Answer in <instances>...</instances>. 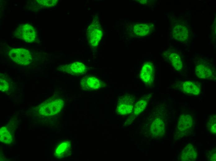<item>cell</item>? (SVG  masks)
Returning <instances> with one entry per match:
<instances>
[{"mask_svg": "<svg viewBox=\"0 0 216 161\" xmlns=\"http://www.w3.org/2000/svg\"><path fill=\"white\" fill-rule=\"evenodd\" d=\"M64 104L61 98L52 97L41 103L37 108L40 115L50 116L58 114L62 109Z\"/></svg>", "mask_w": 216, "mask_h": 161, "instance_id": "1", "label": "cell"}, {"mask_svg": "<svg viewBox=\"0 0 216 161\" xmlns=\"http://www.w3.org/2000/svg\"><path fill=\"white\" fill-rule=\"evenodd\" d=\"M194 126V119L190 115L187 113L181 114L178 119L177 135L179 137H183L191 134Z\"/></svg>", "mask_w": 216, "mask_h": 161, "instance_id": "2", "label": "cell"}, {"mask_svg": "<svg viewBox=\"0 0 216 161\" xmlns=\"http://www.w3.org/2000/svg\"><path fill=\"white\" fill-rule=\"evenodd\" d=\"M9 55L11 60L20 65H28L32 61V57L30 52L25 49H11L9 51Z\"/></svg>", "mask_w": 216, "mask_h": 161, "instance_id": "3", "label": "cell"}, {"mask_svg": "<svg viewBox=\"0 0 216 161\" xmlns=\"http://www.w3.org/2000/svg\"><path fill=\"white\" fill-rule=\"evenodd\" d=\"M135 98L129 94H124L118 99L116 107V113L119 115H126L130 114L133 110Z\"/></svg>", "mask_w": 216, "mask_h": 161, "instance_id": "4", "label": "cell"}, {"mask_svg": "<svg viewBox=\"0 0 216 161\" xmlns=\"http://www.w3.org/2000/svg\"><path fill=\"white\" fill-rule=\"evenodd\" d=\"M14 36L16 37L27 42H33L36 38L35 30L29 24H21L16 29Z\"/></svg>", "mask_w": 216, "mask_h": 161, "instance_id": "5", "label": "cell"}, {"mask_svg": "<svg viewBox=\"0 0 216 161\" xmlns=\"http://www.w3.org/2000/svg\"><path fill=\"white\" fill-rule=\"evenodd\" d=\"M86 33L89 45L92 47L97 46L103 35L100 25L96 23H93L88 26Z\"/></svg>", "mask_w": 216, "mask_h": 161, "instance_id": "6", "label": "cell"}, {"mask_svg": "<svg viewBox=\"0 0 216 161\" xmlns=\"http://www.w3.org/2000/svg\"><path fill=\"white\" fill-rule=\"evenodd\" d=\"M196 75L199 78L214 80L215 74L212 67L209 63L201 62L197 64L195 68Z\"/></svg>", "mask_w": 216, "mask_h": 161, "instance_id": "7", "label": "cell"}, {"mask_svg": "<svg viewBox=\"0 0 216 161\" xmlns=\"http://www.w3.org/2000/svg\"><path fill=\"white\" fill-rule=\"evenodd\" d=\"M105 83L97 77L93 76H86L80 80V88L84 90L98 89L103 87Z\"/></svg>", "mask_w": 216, "mask_h": 161, "instance_id": "8", "label": "cell"}, {"mask_svg": "<svg viewBox=\"0 0 216 161\" xmlns=\"http://www.w3.org/2000/svg\"><path fill=\"white\" fill-rule=\"evenodd\" d=\"M177 88L184 94L191 95H197L201 92L200 86L195 82L186 80L178 83L176 85Z\"/></svg>", "mask_w": 216, "mask_h": 161, "instance_id": "9", "label": "cell"}, {"mask_svg": "<svg viewBox=\"0 0 216 161\" xmlns=\"http://www.w3.org/2000/svg\"><path fill=\"white\" fill-rule=\"evenodd\" d=\"M58 69L60 71L76 75H82L86 71L85 65L79 62L61 65L59 67Z\"/></svg>", "mask_w": 216, "mask_h": 161, "instance_id": "10", "label": "cell"}, {"mask_svg": "<svg viewBox=\"0 0 216 161\" xmlns=\"http://www.w3.org/2000/svg\"><path fill=\"white\" fill-rule=\"evenodd\" d=\"M139 76L146 84L150 85L152 84L155 77L154 68L153 64L149 62L144 63L140 72Z\"/></svg>", "mask_w": 216, "mask_h": 161, "instance_id": "11", "label": "cell"}, {"mask_svg": "<svg viewBox=\"0 0 216 161\" xmlns=\"http://www.w3.org/2000/svg\"><path fill=\"white\" fill-rule=\"evenodd\" d=\"M196 148L191 144L186 145L180 154L179 159L182 161H195L197 158Z\"/></svg>", "mask_w": 216, "mask_h": 161, "instance_id": "12", "label": "cell"}, {"mask_svg": "<svg viewBox=\"0 0 216 161\" xmlns=\"http://www.w3.org/2000/svg\"><path fill=\"white\" fill-rule=\"evenodd\" d=\"M165 122L160 116H157L153 120L150 128V133L155 137L162 136L165 132Z\"/></svg>", "mask_w": 216, "mask_h": 161, "instance_id": "13", "label": "cell"}, {"mask_svg": "<svg viewBox=\"0 0 216 161\" xmlns=\"http://www.w3.org/2000/svg\"><path fill=\"white\" fill-rule=\"evenodd\" d=\"M173 35L175 39L185 41L187 40L188 38L189 31L186 26L178 24L173 27Z\"/></svg>", "mask_w": 216, "mask_h": 161, "instance_id": "14", "label": "cell"}, {"mask_svg": "<svg viewBox=\"0 0 216 161\" xmlns=\"http://www.w3.org/2000/svg\"><path fill=\"white\" fill-rule=\"evenodd\" d=\"M151 97L150 94H145L135 103L133 109L134 115H139L145 109Z\"/></svg>", "mask_w": 216, "mask_h": 161, "instance_id": "15", "label": "cell"}, {"mask_svg": "<svg viewBox=\"0 0 216 161\" xmlns=\"http://www.w3.org/2000/svg\"><path fill=\"white\" fill-rule=\"evenodd\" d=\"M70 143L68 141H64L61 142L55 151V157L61 158L68 155L70 150Z\"/></svg>", "mask_w": 216, "mask_h": 161, "instance_id": "16", "label": "cell"}, {"mask_svg": "<svg viewBox=\"0 0 216 161\" xmlns=\"http://www.w3.org/2000/svg\"><path fill=\"white\" fill-rule=\"evenodd\" d=\"M168 59L173 67L177 71L182 68V63L180 55L177 53L172 52L168 54Z\"/></svg>", "mask_w": 216, "mask_h": 161, "instance_id": "17", "label": "cell"}, {"mask_svg": "<svg viewBox=\"0 0 216 161\" xmlns=\"http://www.w3.org/2000/svg\"><path fill=\"white\" fill-rule=\"evenodd\" d=\"M0 139L1 142L6 144H10L12 142L11 133L5 126H3L0 128Z\"/></svg>", "mask_w": 216, "mask_h": 161, "instance_id": "18", "label": "cell"}, {"mask_svg": "<svg viewBox=\"0 0 216 161\" xmlns=\"http://www.w3.org/2000/svg\"><path fill=\"white\" fill-rule=\"evenodd\" d=\"M149 26L146 24H137L133 27L134 33L138 36H143L146 35L149 31Z\"/></svg>", "mask_w": 216, "mask_h": 161, "instance_id": "19", "label": "cell"}, {"mask_svg": "<svg viewBox=\"0 0 216 161\" xmlns=\"http://www.w3.org/2000/svg\"><path fill=\"white\" fill-rule=\"evenodd\" d=\"M206 125L209 132L212 134L216 133V115H212L209 116L208 120Z\"/></svg>", "mask_w": 216, "mask_h": 161, "instance_id": "20", "label": "cell"}, {"mask_svg": "<svg viewBox=\"0 0 216 161\" xmlns=\"http://www.w3.org/2000/svg\"><path fill=\"white\" fill-rule=\"evenodd\" d=\"M36 1L40 6L44 7H53L58 2L57 0H37Z\"/></svg>", "mask_w": 216, "mask_h": 161, "instance_id": "21", "label": "cell"}, {"mask_svg": "<svg viewBox=\"0 0 216 161\" xmlns=\"http://www.w3.org/2000/svg\"><path fill=\"white\" fill-rule=\"evenodd\" d=\"M9 88V82L4 75H0V89L3 92L8 91Z\"/></svg>", "mask_w": 216, "mask_h": 161, "instance_id": "22", "label": "cell"}, {"mask_svg": "<svg viewBox=\"0 0 216 161\" xmlns=\"http://www.w3.org/2000/svg\"><path fill=\"white\" fill-rule=\"evenodd\" d=\"M216 155V148H214L207 153L206 157L209 161H215Z\"/></svg>", "mask_w": 216, "mask_h": 161, "instance_id": "23", "label": "cell"}]
</instances>
